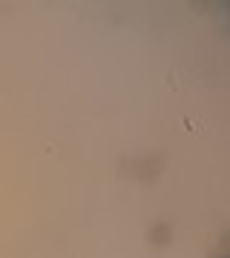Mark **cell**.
I'll return each mask as SVG.
<instances>
[]
</instances>
